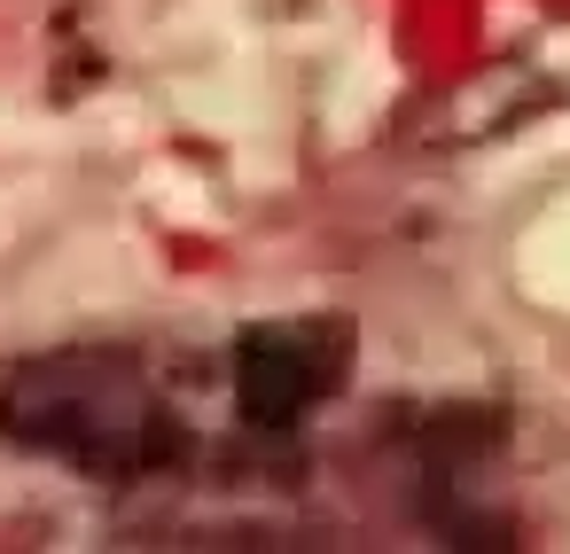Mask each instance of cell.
<instances>
[{"label": "cell", "instance_id": "1", "mask_svg": "<svg viewBox=\"0 0 570 554\" xmlns=\"http://www.w3.org/2000/svg\"><path fill=\"white\" fill-rule=\"evenodd\" d=\"M0 437L95 484L165 476L196 445L157 367L126 344H63L0 367Z\"/></svg>", "mask_w": 570, "mask_h": 554}, {"label": "cell", "instance_id": "2", "mask_svg": "<svg viewBox=\"0 0 570 554\" xmlns=\"http://www.w3.org/2000/svg\"><path fill=\"white\" fill-rule=\"evenodd\" d=\"M344 383H352V320L344 313L258 320L235 336V414L266 437H289Z\"/></svg>", "mask_w": 570, "mask_h": 554}]
</instances>
